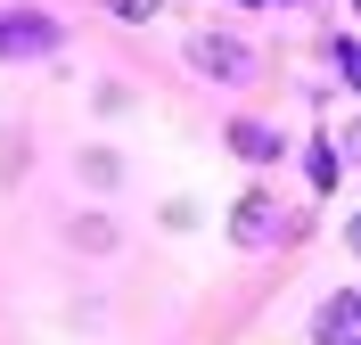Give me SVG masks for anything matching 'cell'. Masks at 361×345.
Masks as SVG:
<instances>
[{
	"mask_svg": "<svg viewBox=\"0 0 361 345\" xmlns=\"http://www.w3.org/2000/svg\"><path fill=\"white\" fill-rule=\"evenodd\" d=\"M230 148H238V157H279V132H263V123H230Z\"/></svg>",
	"mask_w": 361,
	"mask_h": 345,
	"instance_id": "5b68a950",
	"label": "cell"
},
{
	"mask_svg": "<svg viewBox=\"0 0 361 345\" xmlns=\"http://www.w3.org/2000/svg\"><path fill=\"white\" fill-rule=\"evenodd\" d=\"M271 230H279V206H271V198H238V214H230V238H247V247H263Z\"/></svg>",
	"mask_w": 361,
	"mask_h": 345,
	"instance_id": "3957f363",
	"label": "cell"
},
{
	"mask_svg": "<svg viewBox=\"0 0 361 345\" xmlns=\"http://www.w3.org/2000/svg\"><path fill=\"white\" fill-rule=\"evenodd\" d=\"M353 8H361V0H353Z\"/></svg>",
	"mask_w": 361,
	"mask_h": 345,
	"instance_id": "30bf717a",
	"label": "cell"
},
{
	"mask_svg": "<svg viewBox=\"0 0 361 345\" xmlns=\"http://www.w3.org/2000/svg\"><path fill=\"white\" fill-rule=\"evenodd\" d=\"M189 58H197L205 74H247V49H230V42H214V33H205V42H189Z\"/></svg>",
	"mask_w": 361,
	"mask_h": 345,
	"instance_id": "277c9868",
	"label": "cell"
},
{
	"mask_svg": "<svg viewBox=\"0 0 361 345\" xmlns=\"http://www.w3.org/2000/svg\"><path fill=\"white\" fill-rule=\"evenodd\" d=\"M345 247H353V255H361V214H353V222H345Z\"/></svg>",
	"mask_w": 361,
	"mask_h": 345,
	"instance_id": "9c48e42d",
	"label": "cell"
},
{
	"mask_svg": "<svg viewBox=\"0 0 361 345\" xmlns=\"http://www.w3.org/2000/svg\"><path fill=\"white\" fill-rule=\"evenodd\" d=\"M337 66H345V83L361 91V42H337Z\"/></svg>",
	"mask_w": 361,
	"mask_h": 345,
	"instance_id": "ba28073f",
	"label": "cell"
},
{
	"mask_svg": "<svg viewBox=\"0 0 361 345\" xmlns=\"http://www.w3.org/2000/svg\"><path fill=\"white\" fill-rule=\"evenodd\" d=\"M320 345H361V296H329L320 304Z\"/></svg>",
	"mask_w": 361,
	"mask_h": 345,
	"instance_id": "7a4b0ae2",
	"label": "cell"
},
{
	"mask_svg": "<svg viewBox=\"0 0 361 345\" xmlns=\"http://www.w3.org/2000/svg\"><path fill=\"white\" fill-rule=\"evenodd\" d=\"M107 8H115V17H132V25H148V17L164 8V0H107Z\"/></svg>",
	"mask_w": 361,
	"mask_h": 345,
	"instance_id": "52a82bcc",
	"label": "cell"
},
{
	"mask_svg": "<svg viewBox=\"0 0 361 345\" xmlns=\"http://www.w3.org/2000/svg\"><path fill=\"white\" fill-rule=\"evenodd\" d=\"M312 189H337V148L329 140H312Z\"/></svg>",
	"mask_w": 361,
	"mask_h": 345,
	"instance_id": "8992f818",
	"label": "cell"
},
{
	"mask_svg": "<svg viewBox=\"0 0 361 345\" xmlns=\"http://www.w3.org/2000/svg\"><path fill=\"white\" fill-rule=\"evenodd\" d=\"M49 49H58V25L42 8H8L0 17V58H49Z\"/></svg>",
	"mask_w": 361,
	"mask_h": 345,
	"instance_id": "6da1fadb",
	"label": "cell"
}]
</instances>
